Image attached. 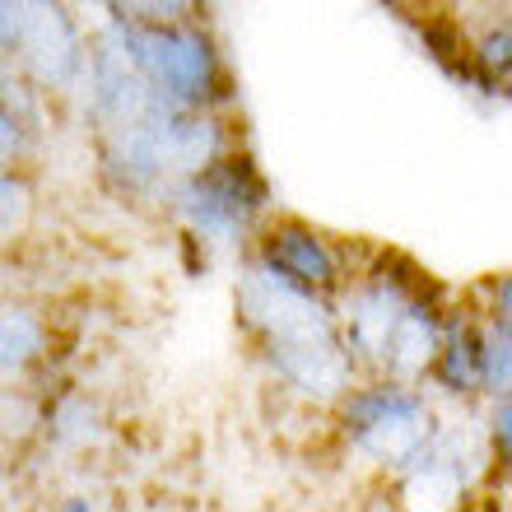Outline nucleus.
Listing matches in <instances>:
<instances>
[{"label":"nucleus","instance_id":"obj_13","mask_svg":"<svg viewBox=\"0 0 512 512\" xmlns=\"http://www.w3.org/2000/svg\"><path fill=\"white\" fill-rule=\"evenodd\" d=\"M52 354V326L28 303H0V382H19Z\"/></svg>","mask_w":512,"mask_h":512},{"label":"nucleus","instance_id":"obj_6","mask_svg":"<svg viewBox=\"0 0 512 512\" xmlns=\"http://www.w3.org/2000/svg\"><path fill=\"white\" fill-rule=\"evenodd\" d=\"M424 289H433V280L415 261H405V256H396V252L378 256L373 266L350 275L345 294H340L331 308H336L340 340H345V354L354 359L359 378H378L391 326L410 308V298H419Z\"/></svg>","mask_w":512,"mask_h":512},{"label":"nucleus","instance_id":"obj_14","mask_svg":"<svg viewBox=\"0 0 512 512\" xmlns=\"http://www.w3.org/2000/svg\"><path fill=\"white\" fill-rule=\"evenodd\" d=\"M38 424H42V438L52 447H66V452H84V447H94L108 433L103 405L94 396H84V391H61L38 415Z\"/></svg>","mask_w":512,"mask_h":512},{"label":"nucleus","instance_id":"obj_4","mask_svg":"<svg viewBox=\"0 0 512 512\" xmlns=\"http://www.w3.org/2000/svg\"><path fill=\"white\" fill-rule=\"evenodd\" d=\"M163 205L182 224V233L196 238V243L247 247L256 238V229L266 224L270 182L247 149H229L210 168L173 182L163 191Z\"/></svg>","mask_w":512,"mask_h":512},{"label":"nucleus","instance_id":"obj_12","mask_svg":"<svg viewBox=\"0 0 512 512\" xmlns=\"http://www.w3.org/2000/svg\"><path fill=\"white\" fill-rule=\"evenodd\" d=\"M429 382L443 391L447 401H475L485 396V364H480V322L471 312H447L443 345L429 368Z\"/></svg>","mask_w":512,"mask_h":512},{"label":"nucleus","instance_id":"obj_10","mask_svg":"<svg viewBox=\"0 0 512 512\" xmlns=\"http://www.w3.org/2000/svg\"><path fill=\"white\" fill-rule=\"evenodd\" d=\"M443 294L438 289H424L419 298H410V308L396 317L387 336V350H382V382H396V387H419L429 382V368L438 359V345H443Z\"/></svg>","mask_w":512,"mask_h":512},{"label":"nucleus","instance_id":"obj_15","mask_svg":"<svg viewBox=\"0 0 512 512\" xmlns=\"http://www.w3.org/2000/svg\"><path fill=\"white\" fill-rule=\"evenodd\" d=\"M471 75H475V89H485V94H503V89H508V75H512V28H508V19L489 24L485 33L471 42Z\"/></svg>","mask_w":512,"mask_h":512},{"label":"nucleus","instance_id":"obj_1","mask_svg":"<svg viewBox=\"0 0 512 512\" xmlns=\"http://www.w3.org/2000/svg\"><path fill=\"white\" fill-rule=\"evenodd\" d=\"M75 94L84 98V117L94 126L103 177L122 196H163L173 182L201 173L233 149L219 112H182L163 103L126 66V56L103 28L89 33V56Z\"/></svg>","mask_w":512,"mask_h":512},{"label":"nucleus","instance_id":"obj_16","mask_svg":"<svg viewBox=\"0 0 512 512\" xmlns=\"http://www.w3.org/2000/svg\"><path fill=\"white\" fill-rule=\"evenodd\" d=\"M480 364H485V396L503 401L512 391V317L489 312L480 322Z\"/></svg>","mask_w":512,"mask_h":512},{"label":"nucleus","instance_id":"obj_20","mask_svg":"<svg viewBox=\"0 0 512 512\" xmlns=\"http://www.w3.org/2000/svg\"><path fill=\"white\" fill-rule=\"evenodd\" d=\"M56 512H98V508H94V499H89V494H70V499L61 503Z\"/></svg>","mask_w":512,"mask_h":512},{"label":"nucleus","instance_id":"obj_8","mask_svg":"<svg viewBox=\"0 0 512 512\" xmlns=\"http://www.w3.org/2000/svg\"><path fill=\"white\" fill-rule=\"evenodd\" d=\"M247 261H256L280 284H289V289H298V294H308V298H322V303H336L345 294V284H350L345 252L317 224L294 219V215L266 219L256 229Z\"/></svg>","mask_w":512,"mask_h":512},{"label":"nucleus","instance_id":"obj_5","mask_svg":"<svg viewBox=\"0 0 512 512\" xmlns=\"http://www.w3.org/2000/svg\"><path fill=\"white\" fill-rule=\"evenodd\" d=\"M438 410L419 387L359 378L336 401V429L354 457L387 475H405L438 438Z\"/></svg>","mask_w":512,"mask_h":512},{"label":"nucleus","instance_id":"obj_19","mask_svg":"<svg viewBox=\"0 0 512 512\" xmlns=\"http://www.w3.org/2000/svg\"><path fill=\"white\" fill-rule=\"evenodd\" d=\"M14 38H19V0H0V61L14 56Z\"/></svg>","mask_w":512,"mask_h":512},{"label":"nucleus","instance_id":"obj_17","mask_svg":"<svg viewBox=\"0 0 512 512\" xmlns=\"http://www.w3.org/2000/svg\"><path fill=\"white\" fill-rule=\"evenodd\" d=\"M33 219V182L28 173H5L0 168V243H10Z\"/></svg>","mask_w":512,"mask_h":512},{"label":"nucleus","instance_id":"obj_9","mask_svg":"<svg viewBox=\"0 0 512 512\" xmlns=\"http://www.w3.org/2000/svg\"><path fill=\"white\" fill-rule=\"evenodd\" d=\"M480 461H489L485 438L461 447L457 424H438V438H433L429 452L405 475H396V499H401L405 512H457L471 499Z\"/></svg>","mask_w":512,"mask_h":512},{"label":"nucleus","instance_id":"obj_11","mask_svg":"<svg viewBox=\"0 0 512 512\" xmlns=\"http://www.w3.org/2000/svg\"><path fill=\"white\" fill-rule=\"evenodd\" d=\"M42 131H47V98L10 61H0V168L24 173V163L42 145Z\"/></svg>","mask_w":512,"mask_h":512},{"label":"nucleus","instance_id":"obj_7","mask_svg":"<svg viewBox=\"0 0 512 512\" xmlns=\"http://www.w3.org/2000/svg\"><path fill=\"white\" fill-rule=\"evenodd\" d=\"M89 56V33L70 5L52 0H19V38H14L10 66L24 75L42 98L75 94Z\"/></svg>","mask_w":512,"mask_h":512},{"label":"nucleus","instance_id":"obj_3","mask_svg":"<svg viewBox=\"0 0 512 512\" xmlns=\"http://www.w3.org/2000/svg\"><path fill=\"white\" fill-rule=\"evenodd\" d=\"M98 28L163 103L182 112H219L233 98L224 52L196 19V5H108Z\"/></svg>","mask_w":512,"mask_h":512},{"label":"nucleus","instance_id":"obj_18","mask_svg":"<svg viewBox=\"0 0 512 512\" xmlns=\"http://www.w3.org/2000/svg\"><path fill=\"white\" fill-rule=\"evenodd\" d=\"M485 452H489V461L508 466V457H512V401H508V396H503V401H489V415H485Z\"/></svg>","mask_w":512,"mask_h":512},{"label":"nucleus","instance_id":"obj_2","mask_svg":"<svg viewBox=\"0 0 512 512\" xmlns=\"http://www.w3.org/2000/svg\"><path fill=\"white\" fill-rule=\"evenodd\" d=\"M233 308H238V326L261 350L270 378L284 391H294L298 401L336 410L340 396L359 382V368L345 354L331 303L298 294L275 275H266L256 261H243Z\"/></svg>","mask_w":512,"mask_h":512}]
</instances>
